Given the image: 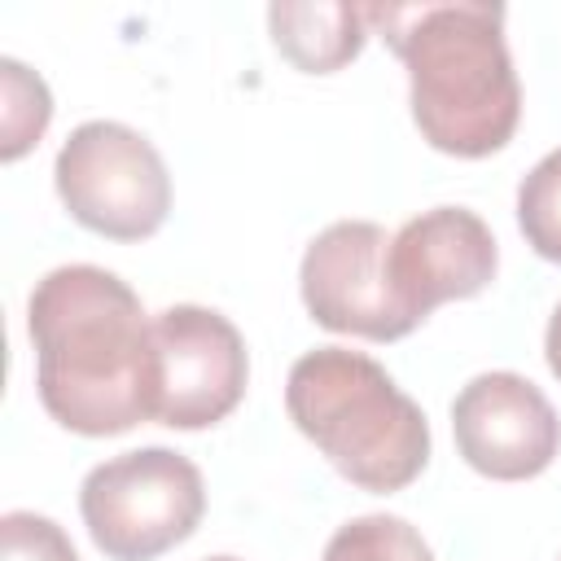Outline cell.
Here are the masks:
<instances>
[{"instance_id": "4fadbf2b", "label": "cell", "mask_w": 561, "mask_h": 561, "mask_svg": "<svg viewBox=\"0 0 561 561\" xmlns=\"http://www.w3.org/2000/svg\"><path fill=\"white\" fill-rule=\"evenodd\" d=\"M517 228L539 259L561 263V149L543 153L517 184Z\"/></svg>"}, {"instance_id": "3957f363", "label": "cell", "mask_w": 561, "mask_h": 561, "mask_svg": "<svg viewBox=\"0 0 561 561\" xmlns=\"http://www.w3.org/2000/svg\"><path fill=\"white\" fill-rule=\"evenodd\" d=\"M285 412L302 438L355 486L390 495L430 465V421L412 394L364 351L316 346L294 359Z\"/></svg>"}, {"instance_id": "52a82bcc", "label": "cell", "mask_w": 561, "mask_h": 561, "mask_svg": "<svg viewBox=\"0 0 561 561\" xmlns=\"http://www.w3.org/2000/svg\"><path fill=\"white\" fill-rule=\"evenodd\" d=\"M153 421L171 430L219 425L245 394L250 355L228 316L197 302H175L153 316Z\"/></svg>"}, {"instance_id": "277c9868", "label": "cell", "mask_w": 561, "mask_h": 561, "mask_svg": "<svg viewBox=\"0 0 561 561\" xmlns=\"http://www.w3.org/2000/svg\"><path fill=\"white\" fill-rule=\"evenodd\" d=\"M79 513L110 561H153L197 530L206 482L188 456L171 447H136L88 469Z\"/></svg>"}, {"instance_id": "9c48e42d", "label": "cell", "mask_w": 561, "mask_h": 561, "mask_svg": "<svg viewBox=\"0 0 561 561\" xmlns=\"http://www.w3.org/2000/svg\"><path fill=\"white\" fill-rule=\"evenodd\" d=\"M386 267L408 316L425 324L434 307L482 294L495 280L500 250L482 215L469 206H434L390 237Z\"/></svg>"}, {"instance_id": "8992f818", "label": "cell", "mask_w": 561, "mask_h": 561, "mask_svg": "<svg viewBox=\"0 0 561 561\" xmlns=\"http://www.w3.org/2000/svg\"><path fill=\"white\" fill-rule=\"evenodd\" d=\"M390 237L373 219H337L311 237L298 267L302 307L329 333L399 342L416 329L386 267Z\"/></svg>"}, {"instance_id": "7a4b0ae2", "label": "cell", "mask_w": 561, "mask_h": 561, "mask_svg": "<svg viewBox=\"0 0 561 561\" xmlns=\"http://www.w3.org/2000/svg\"><path fill=\"white\" fill-rule=\"evenodd\" d=\"M368 22L408 70L421 140L451 158L500 153L522 118V83L504 39V4H368Z\"/></svg>"}, {"instance_id": "2e32d148", "label": "cell", "mask_w": 561, "mask_h": 561, "mask_svg": "<svg viewBox=\"0 0 561 561\" xmlns=\"http://www.w3.org/2000/svg\"><path fill=\"white\" fill-rule=\"evenodd\" d=\"M206 561H237V557H206Z\"/></svg>"}, {"instance_id": "5bb4252c", "label": "cell", "mask_w": 561, "mask_h": 561, "mask_svg": "<svg viewBox=\"0 0 561 561\" xmlns=\"http://www.w3.org/2000/svg\"><path fill=\"white\" fill-rule=\"evenodd\" d=\"M0 561H79V552L53 517L13 508L0 517Z\"/></svg>"}, {"instance_id": "8fae6325", "label": "cell", "mask_w": 561, "mask_h": 561, "mask_svg": "<svg viewBox=\"0 0 561 561\" xmlns=\"http://www.w3.org/2000/svg\"><path fill=\"white\" fill-rule=\"evenodd\" d=\"M320 561H434L421 530L394 513H364L333 530Z\"/></svg>"}, {"instance_id": "9a60e30c", "label": "cell", "mask_w": 561, "mask_h": 561, "mask_svg": "<svg viewBox=\"0 0 561 561\" xmlns=\"http://www.w3.org/2000/svg\"><path fill=\"white\" fill-rule=\"evenodd\" d=\"M543 355H548L552 377L561 381V302H557V311H552V320H548V329H543Z\"/></svg>"}, {"instance_id": "ba28073f", "label": "cell", "mask_w": 561, "mask_h": 561, "mask_svg": "<svg viewBox=\"0 0 561 561\" xmlns=\"http://www.w3.org/2000/svg\"><path fill=\"white\" fill-rule=\"evenodd\" d=\"M456 451L495 482L539 478L561 451V416L548 394L508 368L478 373L451 399Z\"/></svg>"}, {"instance_id": "6da1fadb", "label": "cell", "mask_w": 561, "mask_h": 561, "mask_svg": "<svg viewBox=\"0 0 561 561\" xmlns=\"http://www.w3.org/2000/svg\"><path fill=\"white\" fill-rule=\"evenodd\" d=\"M35 390L44 412L83 438L153 421V320L136 289L96 263L44 272L26 298Z\"/></svg>"}, {"instance_id": "5b68a950", "label": "cell", "mask_w": 561, "mask_h": 561, "mask_svg": "<svg viewBox=\"0 0 561 561\" xmlns=\"http://www.w3.org/2000/svg\"><path fill=\"white\" fill-rule=\"evenodd\" d=\"M53 184L75 224L110 241H145L171 215V175L149 136L114 118L79 123L53 162Z\"/></svg>"}, {"instance_id": "30bf717a", "label": "cell", "mask_w": 561, "mask_h": 561, "mask_svg": "<svg viewBox=\"0 0 561 561\" xmlns=\"http://www.w3.org/2000/svg\"><path fill=\"white\" fill-rule=\"evenodd\" d=\"M368 4L346 0H280L267 9L272 44L302 75H333L368 44Z\"/></svg>"}, {"instance_id": "7c38bea8", "label": "cell", "mask_w": 561, "mask_h": 561, "mask_svg": "<svg viewBox=\"0 0 561 561\" xmlns=\"http://www.w3.org/2000/svg\"><path fill=\"white\" fill-rule=\"evenodd\" d=\"M0 79H4V110H0L4 145H0V158L18 162L31 145H39V136L53 118V96H48V83L35 70H26L18 57H0Z\"/></svg>"}]
</instances>
